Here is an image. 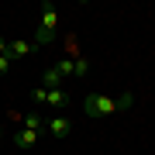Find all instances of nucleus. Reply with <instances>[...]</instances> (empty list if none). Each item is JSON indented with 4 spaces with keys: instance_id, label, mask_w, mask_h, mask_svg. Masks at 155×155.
Returning a JSON list of instances; mask_svg holds the SVG:
<instances>
[{
    "instance_id": "nucleus-13",
    "label": "nucleus",
    "mask_w": 155,
    "mask_h": 155,
    "mask_svg": "<svg viewBox=\"0 0 155 155\" xmlns=\"http://www.w3.org/2000/svg\"><path fill=\"white\" fill-rule=\"evenodd\" d=\"M7 45H11V41H7V38H0V55H7Z\"/></svg>"
},
{
    "instance_id": "nucleus-9",
    "label": "nucleus",
    "mask_w": 155,
    "mask_h": 155,
    "mask_svg": "<svg viewBox=\"0 0 155 155\" xmlns=\"http://www.w3.org/2000/svg\"><path fill=\"white\" fill-rule=\"evenodd\" d=\"M72 72H76V76H86V72H90V62L86 59H76V62H72Z\"/></svg>"
},
{
    "instance_id": "nucleus-11",
    "label": "nucleus",
    "mask_w": 155,
    "mask_h": 155,
    "mask_svg": "<svg viewBox=\"0 0 155 155\" xmlns=\"http://www.w3.org/2000/svg\"><path fill=\"white\" fill-rule=\"evenodd\" d=\"M59 72H62V76H69V72H72V59H59V66H55Z\"/></svg>"
},
{
    "instance_id": "nucleus-2",
    "label": "nucleus",
    "mask_w": 155,
    "mask_h": 155,
    "mask_svg": "<svg viewBox=\"0 0 155 155\" xmlns=\"http://www.w3.org/2000/svg\"><path fill=\"white\" fill-rule=\"evenodd\" d=\"M41 28H38V35H35V41L38 45H48L52 38H55V24H59V11H55V4H45L41 7Z\"/></svg>"
},
{
    "instance_id": "nucleus-12",
    "label": "nucleus",
    "mask_w": 155,
    "mask_h": 155,
    "mask_svg": "<svg viewBox=\"0 0 155 155\" xmlns=\"http://www.w3.org/2000/svg\"><path fill=\"white\" fill-rule=\"evenodd\" d=\"M11 66H14L11 55H0V76H4V72H11Z\"/></svg>"
},
{
    "instance_id": "nucleus-6",
    "label": "nucleus",
    "mask_w": 155,
    "mask_h": 155,
    "mask_svg": "<svg viewBox=\"0 0 155 155\" xmlns=\"http://www.w3.org/2000/svg\"><path fill=\"white\" fill-rule=\"evenodd\" d=\"M35 141H38V131H28V127L14 134V145H17V148H31Z\"/></svg>"
},
{
    "instance_id": "nucleus-8",
    "label": "nucleus",
    "mask_w": 155,
    "mask_h": 155,
    "mask_svg": "<svg viewBox=\"0 0 155 155\" xmlns=\"http://www.w3.org/2000/svg\"><path fill=\"white\" fill-rule=\"evenodd\" d=\"M24 127H28V131H41V127H45V117L41 114H28V117H24Z\"/></svg>"
},
{
    "instance_id": "nucleus-4",
    "label": "nucleus",
    "mask_w": 155,
    "mask_h": 155,
    "mask_svg": "<svg viewBox=\"0 0 155 155\" xmlns=\"http://www.w3.org/2000/svg\"><path fill=\"white\" fill-rule=\"evenodd\" d=\"M69 127H72V121H69V117H62V114H55V117H48V121H45V131H48L52 138H66Z\"/></svg>"
},
{
    "instance_id": "nucleus-3",
    "label": "nucleus",
    "mask_w": 155,
    "mask_h": 155,
    "mask_svg": "<svg viewBox=\"0 0 155 155\" xmlns=\"http://www.w3.org/2000/svg\"><path fill=\"white\" fill-rule=\"evenodd\" d=\"M35 100H41V104H48L52 110H62V107L69 104V93H66L62 86H59V90H45V86H41V90H35Z\"/></svg>"
},
{
    "instance_id": "nucleus-5",
    "label": "nucleus",
    "mask_w": 155,
    "mask_h": 155,
    "mask_svg": "<svg viewBox=\"0 0 155 155\" xmlns=\"http://www.w3.org/2000/svg\"><path fill=\"white\" fill-rule=\"evenodd\" d=\"M31 52H35V45L24 41V38H17V41L7 45V55H11V59H24V55H31Z\"/></svg>"
},
{
    "instance_id": "nucleus-7",
    "label": "nucleus",
    "mask_w": 155,
    "mask_h": 155,
    "mask_svg": "<svg viewBox=\"0 0 155 155\" xmlns=\"http://www.w3.org/2000/svg\"><path fill=\"white\" fill-rule=\"evenodd\" d=\"M62 79H66V76H62L59 69H48V72H45V79H41V86H45V90H59Z\"/></svg>"
},
{
    "instance_id": "nucleus-14",
    "label": "nucleus",
    "mask_w": 155,
    "mask_h": 155,
    "mask_svg": "<svg viewBox=\"0 0 155 155\" xmlns=\"http://www.w3.org/2000/svg\"><path fill=\"white\" fill-rule=\"evenodd\" d=\"M0 141H4V134H0Z\"/></svg>"
},
{
    "instance_id": "nucleus-10",
    "label": "nucleus",
    "mask_w": 155,
    "mask_h": 155,
    "mask_svg": "<svg viewBox=\"0 0 155 155\" xmlns=\"http://www.w3.org/2000/svg\"><path fill=\"white\" fill-rule=\"evenodd\" d=\"M131 93H121V97H117V110H127V107H131Z\"/></svg>"
},
{
    "instance_id": "nucleus-1",
    "label": "nucleus",
    "mask_w": 155,
    "mask_h": 155,
    "mask_svg": "<svg viewBox=\"0 0 155 155\" xmlns=\"http://www.w3.org/2000/svg\"><path fill=\"white\" fill-rule=\"evenodd\" d=\"M114 110H117V100L104 97V93H90V97L83 100V114H86V117H110Z\"/></svg>"
}]
</instances>
